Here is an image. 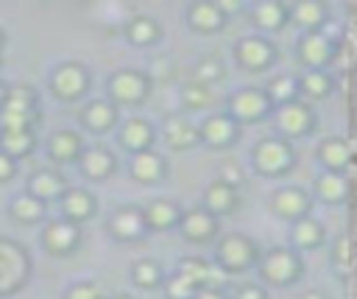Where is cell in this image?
<instances>
[{
    "label": "cell",
    "mask_w": 357,
    "mask_h": 299,
    "mask_svg": "<svg viewBox=\"0 0 357 299\" xmlns=\"http://www.w3.org/2000/svg\"><path fill=\"white\" fill-rule=\"evenodd\" d=\"M257 268H259V279L271 288H287V285H296L304 274V263L298 257L296 249L290 246H276V249H268L265 254H259L257 260Z\"/></svg>",
    "instance_id": "cell-1"
},
{
    "label": "cell",
    "mask_w": 357,
    "mask_h": 299,
    "mask_svg": "<svg viewBox=\"0 0 357 299\" xmlns=\"http://www.w3.org/2000/svg\"><path fill=\"white\" fill-rule=\"evenodd\" d=\"M251 165L262 176H284L296 165V148H293L290 140H284L279 134L262 137L251 148Z\"/></svg>",
    "instance_id": "cell-2"
},
{
    "label": "cell",
    "mask_w": 357,
    "mask_h": 299,
    "mask_svg": "<svg viewBox=\"0 0 357 299\" xmlns=\"http://www.w3.org/2000/svg\"><path fill=\"white\" fill-rule=\"evenodd\" d=\"M257 260H259V246L254 238H248L243 232H229L215 246V265L223 274L248 271L251 265H257Z\"/></svg>",
    "instance_id": "cell-3"
},
{
    "label": "cell",
    "mask_w": 357,
    "mask_h": 299,
    "mask_svg": "<svg viewBox=\"0 0 357 299\" xmlns=\"http://www.w3.org/2000/svg\"><path fill=\"white\" fill-rule=\"evenodd\" d=\"M106 92H109L106 101H112L117 109L120 106H139L151 95V75L145 70H137V67H120L109 75Z\"/></svg>",
    "instance_id": "cell-4"
},
{
    "label": "cell",
    "mask_w": 357,
    "mask_h": 299,
    "mask_svg": "<svg viewBox=\"0 0 357 299\" xmlns=\"http://www.w3.org/2000/svg\"><path fill=\"white\" fill-rule=\"evenodd\" d=\"M36 120H39L36 95L28 84L3 92V98H0V131H6V129H33Z\"/></svg>",
    "instance_id": "cell-5"
},
{
    "label": "cell",
    "mask_w": 357,
    "mask_h": 299,
    "mask_svg": "<svg viewBox=\"0 0 357 299\" xmlns=\"http://www.w3.org/2000/svg\"><path fill=\"white\" fill-rule=\"evenodd\" d=\"M271 112H273V106H271V101L265 98L262 87H240V89H234V92L229 95V103H226V115H229L240 129L265 120Z\"/></svg>",
    "instance_id": "cell-6"
},
{
    "label": "cell",
    "mask_w": 357,
    "mask_h": 299,
    "mask_svg": "<svg viewBox=\"0 0 357 299\" xmlns=\"http://www.w3.org/2000/svg\"><path fill=\"white\" fill-rule=\"evenodd\" d=\"M89 84H92V75L81 61H61L50 73V92L64 103H73V101L84 98Z\"/></svg>",
    "instance_id": "cell-7"
},
{
    "label": "cell",
    "mask_w": 357,
    "mask_h": 299,
    "mask_svg": "<svg viewBox=\"0 0 357 299\" xmlns=\"http://www.w3.org/2000/svg\"><path fill=\"white\" fill-rule=\"evenodd\" d=\"M337 48L340 42L329 39L324 31H310V34H301L296 45V59L298 64H304V70H326L337 59Z\"/></svg>",
    "instance_id": "cell-8"
},
{
    "label": "cell",
    "mask_w": 357,
    "mask_h": 299,
    "mask_svg": "<svg viewBox=\"0 0 357 299\" xmlns=\"http://www.w3.org/2000/svg\"><path fill=\"white\" fill-rule=\"evenodd\" d=\"M276 129H279V137L284 140H298V137H307L312 129H315V112L307 101H290L284 106H276Z\"/></svg>",
    "instance_id": "cell-9"
},
{
    "label": "cell",
    "mask_w": 357,
    "mask_h": 299,
    "mask_svg": "<svg viewBox=\"0 0 357 299\" xmlns=\"http://www.w3.org/2000/svg\"><path fill=\"white\" fill-rule=\"evenodd\" d=\"M276 45L265 36H243L234 45V61L248 73H262L276 61Z\"/></svg>",
    "instance_id": "cell-10"
},
{
    "label": "cell",
    "mask_w": 357,
    "mask_h": 299,
    "mask_svg": "<svg viewBox=\"0 0 357 299\" xmlns=\"http://www.w3.org/2000/svg\"><path fill=\"white\" fill-rule=\"evenodd\" d=\"M81 238H84L81 226L73 224V221H67V218H50L45 224V229H42V246L53 257L73 254L81 246Z\"/></svg>",
    "instance_id": "cell-11"
},
{
    "label": "cell",
    "mask_w": 357,
    "mask_h": 299,
    "mask_svg": "<svg viewBox=\"0 0 357 299\" xmlns=\"http://www.w3.org/2000/svg\"><path fill=\"white\" fill-rule=\"evenodd\" d=\"M237 140H240V126L226 112H212L198 126V143H204L209 148L223 151V148H231Z\"/></svg>",
    "instance_id": "cell-12"
},
{
    "label": "cell",
    "mask_w": 357,
    "mask_h": 299,
    "mask_svg": "<svg viewBox=\"0 0 357 299\" xmlns=\"http://www.w3.org/2000/svg\"><path fill=\"white\" fill-rule=\"evenodd\" d=\"M271 210H273L279 218L296 224L298 218L310 215V210H312V196H310L304 187L287 184V187H279V190L271 196Z\"/></svg>",
    "instance_id": "cell-13"
},
{
    "label": "cell",
    "mask_w": 357,
    "mask_h": 299,
    "mask_svg": "<svg viewBox=\"0 0 357 299\" xmlns=\"http://www.w3.org/2000/svg\"><path fill=\"white\" fill-rule=\"evenodd\" d=\"M178 232L184 235V240L190 243H209L218 238V218L209 215L204 207H190V210H181L178 215Z\"/></svg>",
    "instance_id": "cell-14"
},
{
    "label": "cell",
    "mask_w": 357,
    "mask_h": 299,
    "mask_svg": "<svg viewBox=\"0 0 357 299\" xmlns=\"http://www.w3.org/2000/svg\"><path fill=\"white\" fill-rule=\"evenodd\" d=\"M109 232L112 238L123 240V243H131V240H142L148 235V226L142 221V210L139 207H131V204H123L117 207L112 215H109Z\"/></svg>",
    "instance_id": "cell-15"
},
{
    "label": "cell",
    "mask_w": 357,
    "mask_h": 299,
    "mask_svg": "<svg viewBox=\"0 0 357 299\" xmlns=\"http://www.w3.org/2000/svg\"><path fill=\"white\" fill-rule=\"evenodd\" d=\"M78 168L89 182H103L117 170V154L106 145H89V148H84Z\"/></svg>",
    "instance_id": "cell-16"
},
{
    "label": "cell",
    "mask_w": 357,
    "mask_h": 299,
    "mask_svg": "<svg viewBox=\"0 0 357 299\" xmlns=\"http://www.w3.org/2000/svg\"><path fill=\"white\" fill-rule=\"evenodd\" d=\"M59 201H61V218H67L78 226L98 212V198L86 187H67Z\"/></svg>",
    "instance_id": "cell-17"
},
{
    "label": "cell",
    "mask_w": 357,
    "mask_h": 299,
    "mask_svg": "<svg viewBox=\"0 0 357 299\" xmlns=\"http://www.w3.org/2000/svg\"><path fill=\"white\" fill-rule=\"evenodd\" d=\"M287 22L298 25L304 34L321 31L329 22V6L321 0H298V3L287 6Z\"/></svg>",
    "instance_id": "cell-18"
},
{
    "label": "cell",
    "mask_w": 357,
    "mask_h": 299,
    "mask_svg": "<svg viewBox=\"0 0 357 299\" xmlns=\"http://www.w3.org/2000/svg\"><path fill=\"white\" fill-rule=\"evenodd\" d=\"M120 145L131 154H139V151H148L153 148V140H156V129L151 126V120H145L142 115H134L128 117L123 126H120Z\"/></svg>",
    "instance_id": "cell-19"
},
{
    "label": "cell",
    "mask_w": 357,
    "mask_h": 299,
    "mask_svg": "<svg viewBox=\"0 0 357 299\" xmlns=\"http://www.w3.org/2000/svg\"><path fill=\"white\" fill-rule=\"evenodd\" d=\"M84 137L73 129H59L47 137V154L53 162L59 165H70V162H78L81 154H84Z\"/></svg>",
    "instance_id": "cell-20"
},
{
    "label": "cell",
    "mask_w": 357,
    "mask_h": 299,
    "mask_svg": "<svg viewBox=\"0 0 357 299\" xmlns=\"http://www.w3.org/2000/svg\"><path fill=\"white\" fill-rule=\"evenodd\" d=\"M318 162L324 165V170H332V173H346V168L351 165V143L340 134H332V137H324L318 143Z\"/></svg>",
    "instance_id": "cell-21"
},
{
    "label": "cell",
    "mask_w": 357,
    "mask_h": 299,
    "mask_svg": "<svg viewBox=\"0 0 357 299\" xmlns=\"http://www.w3.org/2000/svg\"><path fill=\"white\" fill-rule=\"evenodd\" d=\"M131 176L142 184H159L167 176V159L156 148L131 154Z\"/></svg>",
    "instance_id": "cell-22"
},
{
    "label": "cell",
    "mask_w": 357,
    "mask_h": 299,
    "mask_svg": "<svg viewBox=\"0 0 357 299\" xmlns=\"http://www.w3.org/2000/svg\"><path fill=\"white\" fill-rule=\"evenodd\" d=\"M162 140L170 151H190L198 145V126L190 123L184 115H170L162 126Z\"/></svg>",
    "instance_id": "cell-23"
},
{
    "label": "cell",
    "mask_w": 357,
    "mask_h": 299,
    "mask_svg": "<svg viewBox=\"0 0 357 299\" xmlns=\"http://www.w3.org/2000/svg\"><path fill=\"white\" fill-rule=\"evenodd\" d=\"M67 190V182L59 170H50V168H42V170H33L31 179H28V196H33L36 201H42L45 207L50 201H59L61 193Z\"/></svg>",
    "instance_id": "cell-24"
},
{
    "label": "cell",
    "mask_w": 357,
    "mask_h": 299,
    "mask_svg": "<svg viewBox=\"0 0 357 299\" xmlns=\"http://www.w3.org/2000/svg\"><path fill=\"white\" fill-rule=\"evenodd\" d=\"M181 215V207L170 198H153L142 207V221L148 226V232H170L176 229Z\"/></svg>",
    "instance_id": "cell-25"
},
{
    "label": "cell",
    "mask_w": 357,
    "mask_h": 299,
    "mask_svg": "<svg viewBox=\"0 0 357 299\" xmlns=\"http://www.w3.org/2000/svg\"><path fill=\"white\" fill-rule=\"evenodd\" d=\"M209 215H215V218H226V215H231L237 207H240V193L234 190V187H229V184H223V182H209L206 184V190H204V204H201Z\"/></svg>",
    "instance_id": "cell-26"
},
{
    "label": "cell",
    "mask_w": 357,
    "mask_h": 299,
    "mask_svg": "<svg viewBox=\"0 0 357 299\" xmlns=\"http://www.w3.org/2000/svg\"><path fill=\"white\" fill-rule=\"evenodd\" d=\"M117 117H120L117 115V106L112 101H106V98H95V101L84 103V109H81V126L86 131H98V134L114 129L117 126Z\"/></svg>",
    "instance_id": "cell-27"
},
{
    "label": "cell",
    "mask_w": 357,
    "mask_h": 299,
    "mask_svg": "<svg viewBox=\"0 0 357 299\" xmlns=\"http://www.w3.org/2000/svg\"><path fill=\"white\" fill-rule=\"evenodd\" d=\"M187 22L195 34H218L226 25V17L218 11L215 0H195L187 6Z\"/></svg>",
    "instance_id": "cell-28"
},
{
    "label": "cell",
    "mask_w": 357,
    "mask_h": 299,
    "mask_svg": "<svg viewBox=\"0 0 357 299\" xmlns=\"http://www.w3.org/2000/svg\"><path fill=\"white\" fill-rule=\"evenodd\" d=\"M298 81V98L301 101H324L332 95L335 89V78L329 70H304L301 75H296Z\"/></svg>",
    "instance_id": "cell-29"
},
{
    "label": "cell",
    "mask_w": 357,
    "mask_h": 299,
    "mask_svg": "<svg viewBox=\"0 0 357 299\" xmlns=\"http://www.w3.org/2000/svg\"><path fill=\"white\" fill-rule=\"evenodd\" d=\"M290 240H293L290 249L312 251V249H321V246H324V240H326V229H324V224H321L318 218L304 215V218H298V221L293 224V229H290Z\"/></svg>",
    "instance_id": "cell-30"
},
{
    "label": "cell",
    "mask_w": 357,
    "mask_h": 299,
    "mask_svg": "<svg viewBox=\"0 0 357 299\" xmlns=\"http://www.w3.org/2000/svg\"><path fill=\"white\" fill-rule=\"evenodd\" d=\"M36 145H39V140H36L33 129H6V131H0V151L6 156H11L14 162L31 156L36 151Z\"/></svg>",
    "instance_id": "cell-31"
},
{
    "label": "cell",
    "mask_w": 357,
    "mask_h": 299,
    "mask_svg": "<svg viewBox=\"0 0 357 299\" xmlns=\"http://www.w3.org/2000/svg\"><path fill=\"white\" fill-rule=\"evenodd\" d=\"M251 20L259 31L265 34H276L287 25V3L282 0H262L251 8Z\"/></svg>",
    "instance_id": "cell-32"
},
{
    "label": "cell",
    "mask_w": 357,
    "mask_h": 299,
    "mask_svg": "<svg viewBox=\"0 0 357 299\" xmlns=\"http://www.w3.org/2000/svg\"><path fill=\"white\" fill-rule=\"evenodd\" d=\"M159 36H162V25L148 14H137L126 22V39L137 48H148V45L159 42Z\"/></svg>",
    "instance_id": "cell-33"
},
{
    "label": "cell",
    "mask_w": 357,
    "mask_h": 299,
    "mask_svg": "<svg viewBox=\"0 0 357 299\" xmlns=\"http://www.w3.org/2000/svg\"><path fill=\"white\" fill-rule=\"evenodd\" d=\"M262 92L271 101V106L276 109V106H284L290 101H298V81L290 73H279L268 81V87H262Z\"/></svg>",
    "instance_id": "cell-34"
},
{
    "label": "cell",
    "mask_w": 357,
    "mask_h": 299,
    "mask_svg": "<svg viewBox=\"0 0 357 299\" xmlns=\"http://www.w3.org/2000/svg\"><path fill=\"white\" fill-rule=\"evenodd\" d=\"M315 193L321 201L326 204H343L346 196H349V179L346 173H332V170H324L315 182Z\"/></svg>",
    "instance_id": "cell-35"
},
{
    "label": "cell",
    "mask_w": 357,
    "mask_h": 299,
    "mask_svg": "<svg viewBox=\"0 0 357 299\" xmlns=\"http://www.w3.org/2000/svg\"><path fill=\"white\" fill-rule=\"evenodd\" d=\"M45 204L42 201H36L33 196H28V193H20V196H14V201H11V207H8V215L17 221V224H25V226H31V224H39L42 218H45Z\"/></svg>",
    "instance_id": "cell-36"
},
{
    "label": "cell",
    "mask_w": 357,
    "mask_h": 299,
    "mask_svg": "<svg viewBox=\"0 0 357 299\" xmlns=\"http://www.w3.org/2000/svg\"><path fill=\"white\" fill-rule=\"evenodd\" d=\"M131 279H134L137 288L151 291V288H159L165 282V274H162V265L153 257H139V260L131 263Z\"/></svg>",
    "instance_id": "cell-37"
},
{
    "label": "cell",
    "mask_w": 357,
    "mask_h": 299,
    "mask_svg": "<svg viewBox=\"0 0 357 299\" xmlns=\"http://www.w3.org/2000/svg\"><path fill=\"white\" fill-rule=\"evenodd\" d=\"M223 75H226V67H223V61H220L218 56H206V59L198 61V73H195V81H198V84L209 87V84L220 81Z\"/></svg>",
    "instance_id": "cell-38"
},
{
    "label": "cell",
    "mask_w": 357,
    "mask_h": 299,
    "mask_svg": "<svg viewBox=\"0 0 357 299\" xmlns=\"http://www.w3.org/2000/svg\"><path fill=\"white\" fill-rule=\"evenodd\" d=\"M181 101H184L187 109H206L212 103V92H209V87H204L198 81H190L181 89Z\"/></svg>",
    "instance_id": "cell-39"
},
{
    "label": "cell",
    "mask_w": 357,
    "mask_h": 299,
    "mask_svg": "<svg viewBox=\"0 0 357 299\" xmlns=\"http://www.w3.org/2000/svg\"><path fill=\"white\" fill-rule=\"evenodd\" d=\"M332 265L335 271L346 279L349 277V268H351V251H349V235H340L335 249H332Z\"/></svg>",
    "instance_id": "cell-40"
},
{
    "label": "cell",
    "mask_w": 357,
    "mask_h": 299,
    "mask_svg": "<svg viewBox=\"0 0 357 299\" xmlns=\"http://www.w3.org/2000/svg\"><path fill=\"white\" fill-rule=\"evenodd\" d=\"M162 285H165V299H192V293H195V285H190L178 274L167 277Z\"/></svg>",
    "instance_id": "cell-41"
},
{
    "label": "cell",
    "mask_w": 357,
    "mask_h": 299,
    "mask_svg": "<svg viewBox=\"0 0 357 299\" xmlns=\"http://www.w3.org/2000/svg\"><path fill=\"white\" fill-rule=\"evenodd\" d=\"M61 299H106L100 285L98 282H89V279H81V282H73Z\"/></svg>",
    "instance_id": "cell-42"
},
{
    "label": "cell",
    "mask_w": 357,
    "mask_h": 299,
    "mask_svg": "<svg viewBox=\"0 0 357 299\" xmlns=\"http://www.w3.org/2000/svg\"><path fill=\"white\" fill-rule=\"evenodd\" d=\"M243 168L234 162V159H226L223 165H220V170H218V182H223V184H229V187H240L243 184Z\"/></svg>",
    "instance_id": "cell-43"
},
{
    "label": "cell",
    "mask_w": 357,
    "mask_h": 299,
    "mask_svg": "<svg viewBox=\"0 0 357 299\" xmlns=\"http://www.w3.org/2000/svg\"><path fill=\"white\" fill-rule=\"evenodd\" d=\"M234 299H271V296H268V291H265L262 285L245 282V285H240V288L234 291Z\"/></svg>",
    "instance_id": "cell-44"
},
{
    "label": "cell",
    "mask_w": 357,
    "mask_h": 299,
    "mask_svg": "<svg viewBox=\"0 0 357 299\" xmlns=\"http://www.w3.org/2000/svg\"><path fill=\"white\" fill-rule=\"evenodd\" d=\"M14 176H17V162H14L11 156H6V154L0 151V184L11 182Z\"/></svg>",
    "instance_id": "cell-45"
},
{
    "label": "cell",
    "mask_w": 357,
    "mask_h": 299,
    "mask_svg": "<svg viewBox=\"0 0 357 299\" xmlns=\"http://www.w3.org/2000/svg\"><path fill=\"white\" fill-rule=\"evenodd\" d=\"M192 299H226V293H223V288H212V285H201V288H195V293H192Z\"/></svg>",
    "instance_id": "cell-46"
},
{
    "label": "cell",
    "mask_w": 357,
    "mask_h": 299,
    "mask_svg": "<svg viewBox=\"0 0 357 299\" xmlns=\"http://www.w3.org/2000/svg\"><path fill=\"white\" fill-rule=\"evenodd\" d=\"M298 299H326V296H324V293H321L318 288H312V291H304V293H301Z\"/></svg>",
    "instance_id": "cell-47"
},
{
    "label": "cell",
    "mask_w": 357,
    "mask_h": 299,
    "mask_svg": "<svg viewBox=\"0 0 357 299\" xmlns=\"http://www.w3.org/2000/svg\"><path fill=\"white\" fill-rule=\"evenodd\" d=\"M3 45H6V31L0 28V53H3Z\"/></svg>",
    "instance_id": "cell-48"
},
{
    "label": "cell",
    "mask_w": 357,
    "mask_h": 299,
    "mask_svg": "<svg viewBox=\"0 0 357 299\" xmlns=\"http://www.w3.org/2000/svg\"><path fill=\"white\" fill-rule=\"evenodd\" d=\"M112 299H134V296H128V293H117V296H112Z\"/></svg>",
    "instance_id": "cell-49"
},
{
    "label": "cell",
    "mask_w": 357,
    "mask_h": 299,
    "mask_svg": "<svg viewBox=\"0 0 357 299\" xmlns=\"http://www.w3.org/2000/svg\"><path fill=\"white\" fill-rule=\"evenodd\" d=\"M0 98H3V92H0Z\"/></svg>",
    "instance_id": "cell-50"
}]
</instances>
